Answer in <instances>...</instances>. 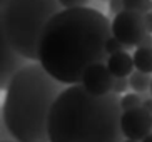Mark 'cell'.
<instances>
[{
    "label": "cell",
    "instance_id": "obj_1",
    "mask_svg": "<svg viewBox=\"0 0 152 142\" xmlns=\"http://www.w3.org/2000/svg\"><path fill=\"white\" fill-rule=\"evenodd\" d=\"M110 22L92 7L62 9L45 25L39 44V62L64 85L80 84L87 67L105 62Z\"/></svg>",
    "mask_w": 152,
    "mask_h": 142
},
{
    "label": "cell",
    "instance_id": "obj_2",
    "mask_svg": "<svg viewBox=\"0 0 152 142\" xmlns=\"http://www.w3.org/2000/svg\"><path fill=\"white\" fill-rule=\"evenodd\" d=\"M122 107L114 92L94 95L82 84L67 85L49 117L50 142H122Z\"/></svg>",
    "mask_w": 152,
    "mask_h": 142
},
{
    "label": "cell",
    "instance_id": "obj_3",
    "mask_svg": "<svg viewBox=\"0 0 152 142\" xmlns=\"http://www.w3.org/2000/svg\"><path fill=\"white\" fill-rule=\"evenodd\" d=\"M65 89L40 62L27 64L5 89L2 119L17 142H50L49 117L57 97Z\"/></svg>",
    "mask_w": 152,
    "mask_h": 142
},
{
    "label": "cell",
    "instance_id": "obj_4",
    "mask_svg": "<svg viewBox=\"0 0 152 142\" xmlns=\"http://www.w3.org/2000/svg\"><path fill=\"white\" fill-rule=\"evenodd\" d=\"M62 10L58 0H7L2 5L0 37L30 62H39L45 25Z\"/></svg>",
    "mask_w": 152,
    "mask_h": 142
},
{
    "label": "cell",
    "instance_id": "obj_5",
    "mask_svg": "<svg viewBox=\"0 0 152 142\" xmlns=\"http://www.w3.org/2000/svg\"><path fill=\"white\" fill-rule=\"evenodd\" d=\"M110 29L112 35L127 47H137L140 39L145 34H149L144 13L130 12V10H122L121 13L114 15Z\"/></svg>",
    "mask_w": 152,
    "mask_h": 142
},
{
    "label": "cell",
    "instance_id": "obj_6",
    "mask_svg": "<svg viewBox=\"0 0 152 142\" xmlns=\"http://www.w3.org/2000/svg\"><path fill=\"white\" fill-rule=\"evenodd\" d=\"M121 130L125 139L139 142L144 141L149 134H152V112H149L144 107L122 112Z\"/></svg>",
    "mask_w": 152,
    "mask_h": 142
},
{
    "label": "cell",
    "instance_id": "obj_7",
    "mask_svg": "<svg viewBox=\"0 0 152 142\" xmlns=\"http://www.w3.org/2000/svg\"><path fill=\"white\" fill-rule=\"evenodd\" d=\"M114 80H115V77L110 74L107 64L97 62L85 69L80 84L84 85L87 92L94 94V95H107L112 92Z\"/></svg>",
    "mask_w": 152,
    "mask_h": 142
},
{
    "label": "cell",
    "instance_id": "obj_8",
    "mask_svg": "<svg viewBox=\"0 0 152 142\" xmlns=\"http://www.w3.org/2000/svg\"><path fill=\"white\" fill-rule=\"evenodd\" d=\"M0 50H2V55H0V64H2L0 77H2V82H0V85L5 90L15 74L27 65V59L22 57L17 50L12 49L2 37H0Z\"/></svg>",
    "mask_w": 152,
    "mask_h": 142
},
{
    "label": "cell",
    "instance_id": "obj_9",
    "mask_svg": "<svg viewBox=\"0 0 152 142\" xmlns=\"http://www.w3.org/2000/svg\"><path fill=\"white\" fill-rule=\"evenodd\" d=\"M105 64H107L109 70L114 77H129L135 70L134 59L127 52H119L114 53V55H109Z\"/></svg>",
    "mask_w": 152,
    "mask_h": 142
},
{
    "label": "cell",
    "instance_id": "obj_10",
    "mask_svg": "<svg viewBox=\"0 0 152 142\" xmlns=\"http://www.w3.org/2000/svg\"><path fill=\"white\" fill-rule=\"evenodd\" d=\"M135 70L152 74V47H137L132 53Z\"/></svg>",
    "mask_w": 152,
    "mask_h": 142
},
{
    "label": "cell",
    "instance_id": "obj_11",
    "mask_svg": "<svg viewBox=\"0 0 152 142\" xmlns=\"http://www.w3.org/2000/svg\"><path fill=\"white\" fill-rule=\"evenodd\" d=\"M129 82H130V89L137 94L147 92L151 90V84H152V77L151 74H145V72L140 70H134L129 75Z\"/></svg>",
    "mask_w": 152,
    "mask_h": 142
},
{
    "label": "cell",
    "instance_id": "obj_12",
    "mask_svg": "<svg viewBox=\"0 0 152 142\" xmlns=\"http://www.w3.org/2000/svg\"><path fill=\"white\" fill-rule=\"evenodd\" d=\"M124 9L145 15L152 10V0H124Z\"/></svg>",
    "mask_w": 152,
    "mask_h": 142
},
{
    "label": "cell",
    "instance_id": "obj_13",
    "mask_svg": "<svg viewBox=\"0 0 152 142\" xmlns=\"http://www.w3.org/2000/svg\"><path fill=\"white\" fill-rule=\"evenodd\" d=\"M121 107H122V112L142 107V99H140L139 94H125V95L121 97Z\"/></svg>",
    "mask_w": 152,
    "mask_h": 142
},
{
    "label": "cell",
    "instance_id": "obj_14",
    "mask_svg": "<svg viewBox=\"0 0 152 142\" xmlns=\"http://www.w3.org/2000/svg\"><path fill=\"white\" fill-rule=\"evenodd\" d=\"M127 45H124L119 39H115L114 35L109 37L107 44H105V52L107 55H114V53H119V52H127Z\"/></svg>",
    "mask_w": 152,
    "mask_h": 142
},
{
    "label": "cell",
    "instance_id": "obj_15",
    "mask_svg": "<svg viewBox=\"0 0 152 142\" xmlns=\"http://www.w3.org/2000/svg\"><path fill=\"white\" fill-rule=\"evenodd\" d=\"M130 87V82H129V77H115L114 80V87H112V92L114 94H125L127 89Z\"/></svg>",
    "mask_w": 152,
    "mask_h": 142
},
{
    "label": "cell",
    "instance_id": "obj_16",
    "mask_svg": "<svg viewBox=\"0 0 152 142\" xmlns=\"http://www.w3.org/2000/svg\"><path fill=\"white\" fill-rule=\"evenodd\" d=\"M62 9H77V7H87L90 0H58Z\"/></svg>",
    "mask_w": 152,
    "mask_h": 142
},
{
    "label": "cell",
    "instance_id": "obj_17",
    "mask_svg": "<svg viewBox=\"0 0 152 142\" xmlns=\"http://www.w3.org/2000/svg\"><path fill=\"white\" fill-rule=\"evenodd\" d=\"M109 10H110L114 15L121 13L124 9V0H109Z\"/></svg>",
    "mask_w": 152,
    "mask_h": 142
},
{
    "label": "cell",
    "instance_id": "obj_18",
    "mask_svg": "<svg viewBox=\"0 0 152 142\" xmlns=\"http://www.w3.org/2000/svg\"><path fill=\"white\" fill-rule=\"evenodd\" d=\"M137 47H152V34H145L137 44Z\"/></svg>",
    "mask_w": 152,
    "mask_h": 142
},
{
    "label": "cell",
    "instance_id": "obj_19",
    "mask_svg": "<svg viewBox=\"0 0 152 142\" xmlns=\"http://www.w3.org/2000/svg\"><path fill=\"white\" fill-rule=\"evenodd\" d=\"M144 17H145V25H147L149 34H152V10H151V12H147Z\"/></svg>",
    "mask_w": 152,
    "mask_h": 142
},
{
    "label": "cell",
    "instance_id": "obj_20",
    "mask_svg": "<svg viewBox=\"0 0 152 142\" xmlns=\"http://www.w3.org/2000/svg\"><path fill=\"white\" fill-rule=\"evenodd\" d=\"M142 107H144V109H147L149 112H152V95H151V99H144V100H142Z\"/></svg>",
    "mask_w": 152,
    "mask_h": 142
},
{
    "label": "cell",
    "instance_id": "obj_21",
    "mask_svg": "<svg viewBox=\"0 0 152 142\" xmlns=\"http://www.w3.org/2000/svg\"><path fill=\"white\" fill-rule=\"evenodd\" d=\"M140 142H152V134H149L147 137L144 139V141H140Z\"/></svg>",
    "mask_w": 152,
    "mask_h": 142
},
{
    "label": "cell",
    "instance_id": "obj_22",
    "mask_svg": "<svg viewBox=\"0 0 152 142\" xmlns=\"http://www.w3.org/2000/svg\"><path fill=\"white\" fill-rule=\"evenodd\" d=\"M122 142H139V141H132V139H125V141H122Z\"/></svg>",
    "mask_w": 152,
    "mask_h": 142
},
{
    "label": "cell",
    "instance_id": "obj_23",
    "mask_svg": "<svg viewBox=\"0 0 152 142\" xmlns=\"http://www.w3.org/2000/svg\"><path fill=\"white\" fill-rule=\"evenodd\" d=\"M151 95H152V84H151Z\"/></svg>",
    "mask_w": 152,
    "mask_h": 142
},
{
    "label": "cell",
    "instance_id": "obj_24",
    "mask_svg": "<svg viewBox=\"0 0 152 142\" xmlns=\"http://www.w3.org/2000/svg\"><path fill=\"white\" fill-rule=\"evenodd\" d=\"M4 142H7V141H4ZM10 142H12V141H10ZM14 142H17V141H14Z\"/></svg>",
    "mask_w": 152,
    "mask_h": 142
}]
</instances>
